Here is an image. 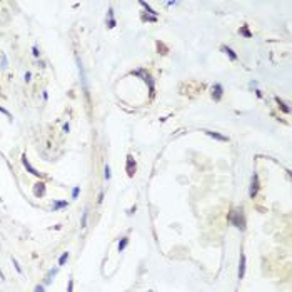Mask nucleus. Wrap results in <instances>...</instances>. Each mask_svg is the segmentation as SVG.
Masks as SVG:
<instances>
[{
	"label": "nucleus",
	"instance_id": "obj_1",
	"mask_svg": "<svg viewBox=\"0 0 292 292\" xmlns=\"http://www.w3.org/2000/svg\"><path fill=\"white\" fill-rule=\"evenodd\" d=\"M229 220H230L235 227L242 229V230L245 229V219H244V214H242V209H235V210L229 215Z\"/></svg>",
	"mask_w": 292,
	"mask_h": 292
},
{
	"label": "nucleus",
	"instance_id": "obj_2",
	"mask_svg": "<svg viewBox=\"0 0 292 292\" xmlns=\"http://www.w3.org/2000/svg\"><path fill=\"white\" fill-rule=\"evenodd\" d=\"M257 191H259V175L254 172V175H252V182H250V189H249V197L254 199L257 195Z\"/></svg>",
	"mask_w": 292,
	"mask_h": 292
},
{
	"label": "nucleus",
	"instance_id": "obj_3",
	"mask_svg": "<svg viewBox=\"0 0 292 292\" xmlns=\"http://www.w3.org/2000/svg\"><path fill=\"white\" fill-rule=\"evenodd\" d=\"M245 275V254L240 250V259H239V270H237V279H244Z\"/></svg>",
	"mask_w": 292,
	"mask_h": 292
},
{
	"label": "nucleus",
	"instance_id": "obj_4",
	"mask_svg": "<svg viewBox=\"0 0 292 292\" xmlns=\"http://www.w3.org/2000/svg\"><path fill=\"white\" fill-rule=\"evenodd\" d=\"M222 94H224V89H222L220 84H215V85L212 87V97H214V100H220Z\"/></svg>",
	"mask_w": 292,
	"mask_h": 292
},
{
	"label": "nucleus",
	"instance_id": "obj_5",
	"mask_svg": "<svg viewBox=\"0 0 292 292\" xmlns=\"http://www.w3.org/2000/svg\"><path fill=\"white\" fill-rule=\"evenodd\" d=\"M22 164H23V167H25V169H27V170H28V172H30V174L37 175V177H38V175H40V172H37V170L32 167V164H30V162H28V160H27V157H25V155H22Z\"/></svg>",
	"mask_w": 292,
	"mask_h": 292
},
{
	"label": "nucleus",
	"instance_id": "obj_6",
	"mask_svg": "<svg viewBox=\"0 0 292 292\" xmlns=\"http://www.w3.org/2000/svg\"><path fill=\"white\" fill-rule=\"evenodd\" d=\"M209 137H212V139H215V140H220V142H229V137H225V135H220V134H217V132H210V130H204Z\"/></svg>",
	"mask_w": 292,
	"mask_h": 292
},
{
	"label": "nucleus",
	"instance_id": "obj_7",
	"mask_svg": "<svg viewBox=\"0 0 292 292\" xmlns=\"http://www.w3.org/2000/svg\"><path fill=\"white\" fill-rule=\"evenodd\" d=\"M33 194H35L37 197H42L43 194H45V184H42V182L35 184V189H33Z\"/></svg>",
	"mask_w": 292,
	"mask_h": 292
},
{
	"label": "nucleus",
	"instance_id": "obj_8",
	"mask_svg": "<svg viewBox=\"0 0 292 292\" xmlns=\"http://www.w3.org/2000/svg\"><path fill=\"white\" fill-rule=\"evenodd\" d=\"M127 172H129L130 177H132L134 172H135V162H134L132 155H129V157H127Z\"/></svg>",
	"mask_w": 292,
	"mask_h": 292
},
{
	"label": "nucleus",
	"instance_id": "obj_9",
	"mask_svg": "<svg viewBox=\"0 0 292 292\" xmlns=\"http://www.w3.org/2000/svg\"><path fill=\"white\" fill-rule=\"evenodd\" d=\"M222 52H225L227 55H229V58H230V60H237V55L235 53H234V50L230 47H225V45H222Z\"/></svg>",
	"mask_w": 292,
	"mask_h": 292
},
{
	"label": "nucleus",
	"instance_id": "obj_10",
	"mask_svg": "<svg viewBox=\"0 0 292 292\" xmlns=\"http://www.w3.org/2000/svg\"><path fill=\"white\" fill-rule=\"evenodd\" d=\"M107 25H109V28H114L117 25V22L114 18V10H112V8H109V22H107Z\"/></svg>",
	"mask_w": 292,
	"mask_h": 292
},
{
	"label": "nucleus",
	"instance_id": "obj_11",
	"mask_svg": "<svg viewBox=\"0 0 292 292\" xmlns=\"http://www.w3.org/2000/svg\"><path fill=\"white\" fill-rule=\"evenodd\" d=\"M57 272H58V269H50V270H48V274L45 275V284H50L52 279L57 275Z\"/></svg>",
	"mask_w": 292,
	"mask_h": 292
},
{
	"label": "nucleus",
	"instance_id": "obj_12",
	"mask_svg": "<svg viewBox=\"0 0 292 292\" xmlns=\"http://www.w3.org/2000/svg\"><path fill=\"white\" fill-rule=\"evenodd\" d=\"M275 102H277V105H279V109H282V110H284L285 112V114H289V112H290V109H289V107H287L285 104H284V102H282L280 99H279V97H275V99H274Z\"/></svg>",
	"mask_w": 292,
	"mask_h": 292
},
{
	"label": "nucleus",
	"instance_id": "obj_13",
	"mask_svg": "<svg viewBox=\"0 0 292 292\" xmlns=\"http://www.w3.org/2000/svg\"><path fill=\"white\" fill-rule=\"evenodd\" d=\"M127 244H129V237H122V240L119 242V245H117L119 247V252H122L125 247H127Z\"/></svg>",
	"mask_w": 292,
	"mask_h": 292
},
{
	"label": "nucleus",
	"instance_id": "obj_14",
	"mask_svg": "<svg viewBox=\"0 0 292 292\" xmlns=\"http://www.w3.org/2000/svg\"><path fill=\"white\" fill-rule=\"evenodd\" d=\"M67 207V200H57L53 202V210H58V209H64Z\"/></svg>",
	"mask_w": 292,
	"mask_h": 292
},
{
	"label": "nucleus",
	"instance_id": "obj_15",
	"mask_svg": "<svg viewBox=\"0 0 292 292\" xmlns=\"http://www.w3.org/2000/svg\"><path fill=\"white\" fill-rule=\"evenodd\" d=\"M140 5H142V7H144V8H145V10H147L149 13H152V15H154V17H155V15H157V12H155V10H154V8H152V7H150V5H149V3H147V2H140Z\"/></svg>",
	"mask_w": 292,
	"mask_h": 292
},
{
	"label": "nucleus",
	"instance_id": "obj_16",
	"mask_svg": "<svg viewBox=\"0 0 292 292\" xmlns=\"http://www.w3.org/2000/svg\"><path fill=\"white\" fill-rule=\"evenodd\" d=\"M67 260H69V252H64V254L60 255V259H58V265H64Z\"/></svg>",
	"mask_w": 292,
	"mask_h": 292
},
{
	"label": "nucleus",
	"instance_id": "obj_17",
	"mask_svg": "<svg viewBox=\"0 0 292 292\" xmlns=\"http://www.w3.org/2000/svg\"><path fill=\"white\" fill-rule=\"evenodd\" d=\"M87 217H89V210H84V214H82V225L80 227H87Z\"/></svg>",
	"mask_w": 292,
	"mask_h": 292
},
{
	"label": "nucleus",
	"instance_id": "obj_18",
	"mask_svg": "<svg viewBox=\"0 0 292 292\" xmlns=\"http://www.w3.org/2000/svg\"><path fill=\"white\" fill-rule=\"evenodd\" d=\"M79 192H80V187H79V186L74 187V191H72V197L77 199V197H79Z\"/></svg>",
	"mask_w": 292,
	"mask_h": 292
},
{
	"label": "nucleus",
	"instance_id": "obj_19",
	"mask_svg": "<svg viewBox=\"0 0 292 292\" xmlns=\"http://www.w3.org/2000/svg\"><path fill=\"white\" fill-rule=\"evenodd\" d=\"M12 262H13V265H15V269H17V272H18V274H22V269H20V265H18L17 259H13V257H12Z\"/></svg>",
	"mask_w": 292,
	"mask_h": 292
},
{
	"label": "nucleus",
	"instance_id": "obj_20",
	"mask_svg": "<svg viewBox=\"0 0 292 292\" xmlns=\"http://www.w3.org/2000/svg\"><path fill=\"white\" fill-rule=\"evenodd\" d=\"M105 179H107V181H110V167H109V165H105Z\"/></svg>",
	"mask_w": 292,
	"mask_h": 292
},
{
	"label": "nucleus",
	"instance_id": "obj_21",
	"mask_svg": "<svg viewBox=\"0 0 292 292\" xmlns=\"http://www.w3.org/2000/svg\"><path fill=\"white\" fill-rule=\"evenodd\" d=\"M67 292H74V280H69V287H67Z\"/></svg>",
	"mask_w": 292,
	"mask_h": 292
},
{
	"label": "nucleus",
	"instance_id": "obj_22",
	"mask_svg": "<svg viewBox=\"0 0 292 292\" xmlns=\"http://www.w3.org/2000/svg\"><path fill=\"white\" fill-rule=\"evenodd\" d=\"M2 69H7V57L2 53Z\"/></svg>",
	"mask_w": 292,
	"mask_h": 292
},
{
	"label": "nucleus",
	"instance_id": "obj_23",
	"mask_svg": "<svg viewBox=\"0 0 292 292\" xmlns=\"http://www.w3.org/2000/svg\"><path fill=\"white\" fill-rule=\"evenodd\" d=\"M240 33H242V35H245V37H250V32L247 30V27H244V28H242V30H240Z\"/></svg>",
	"mask_w": 292,
	"mask_h": 292
},
{
	"label": "nucleus",
	"instance_id": "obj_24",
	"mask_svg": "<svg viewBox=\"0 0 292 292\" xmlns=\"http://www.w3.org/2000/svg\"><path fill=\"white\" fill-rule=\"evenodd\" d=\"M32 53H33V57H38V55H40V52H38V48H37V47H33V48H32Z\"/></svg>",
	"mask_w": 292,
	"mask_h": 292
},
{
	"label": "nucleus",
	"instance_id": "obj_25",
	"mask_svg": "<svg viewBox=\"0 0 292 292\" xmlns=\"http://www.w3.org/2000/svg\"><path fill=\"white\" fill-rule=\"evenodd\" d=\"M0 112H2V114H5L7 117H10V112H8V110H5L3 107H0Z\"/></svg>",
	"mask_w": 292,
	"mask_h": 292
},
{
	"label": "nucleus",
	"instance_id": "obj_26",
	"mask_svg": "<svg viewBox=\"0 0 292 292\" xmlns=\"http://www.w3.org/2000/svg\"><path fill=\"white\" fill-rule=\"evenodd\" d=\"M33 292H45V290H43V287H42V285H37V287H35V290H33Z\"/></svg>",
	"mask_w": 292,
	"mask_h": 292
},
{
	"label": "nucleus",
	"instance_id": "obj_27",
	"mask_svg": "<svg viewBox=\"0 0 292 292\" xmlns=\"http://www.w3.org/2000/svg\"><path fill=\"white\" fill-rule=\"evenodd\" d=\"M69 130H70V125L65 124V125H64V132H69Z\"/></svg>",
	"mask_w": 292,
	"mask_h": 292
},
{
	"label": "nucleus",
	"instance_id": "obj_28",
	"mask_svg": "<svg viewBox=\"0 0 292 292\" xmlns=\"http://www.w3.org/2000/svg\"><path fill=\"white\" fill-rule=\"evenodd\" d=\"M30 77H32V74H30V72H27V74H25V80H30Z\"/></svg>",
	"mask_w": 292,
	"mask_h": 292
}]
</instances>
